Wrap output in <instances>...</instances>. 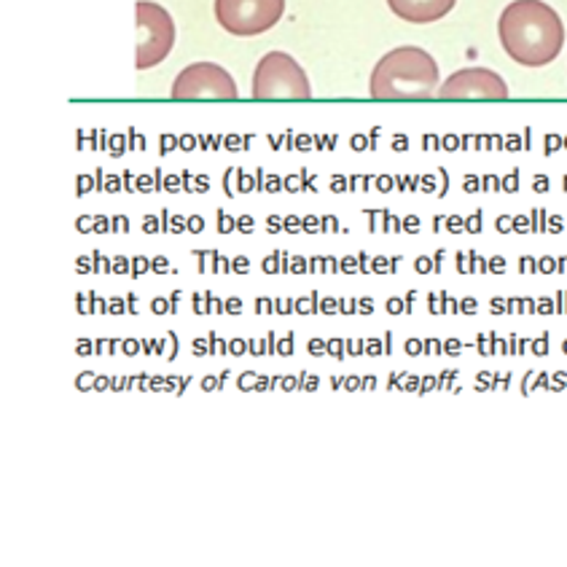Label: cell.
I'll use <instances>...</instances> for the list:
<instances>
[{
  "label": "cell",
  "instance_id": "obj_1",
  "mask_svg": "<svg viewBox=\"0 0 567 567\" xmlns=\"http://www.w3.org/2000/svg\"><path fill=\"white\" fill-rule=\"evenodd\" d=\"M503 49L522 68H546L565 47V24L544 0H514L497 22Z\"/></svg>",
  "mask_w": 567,
  "mask_h": 567
},
{
  "label": "cell",
  "instance_id": "obj_2",
  "mask_svg": "<svg viewBox=\"0 0 567 567\" xmlns=\"http://www.w3.org/2000/svg\"><path fill=\"white\" fill-rule=\"evenodd\" d=\"M439 65L425 49L399 47L377 62L369 81V94L384 103L431 100L439 92Z\"/></svg>",
  "mask_w": 567,
  "mask_h": 567
},
{
  "label": "cell",
  "instance_id": "obj_3",
  "mask_svg": "<svg viewBox=\"0 0 567 567\" xmlns=\"http://www.w3.org/2000/svg\"><path fill=\"white\" fill-rule=\"evenodd\" d=\"M254 100H310L312 86L305 68L286 52H269L254 71Z\"/></svg>",
  "mask_w": 567,
  "mask_h": 567
},
{
  "label": "cell",
  "instance_id": "obj_4",
  "mask_svg": "<svg viewBox=\"0 0 567 567\" xmlns=\"http://www.w3.org/2000/svg\"><path fill=\"white\" fill-rule=\"evenodd\" d=\"M137 71L162 65L175 47V22L165 6L154 0H137Z\"/></svg>",
  "mask_w": 567,
  "mask_h": 567
},
{
  "label": "cell",
  "instance_id": "obj_5",
  "mask_svg": "<svg viewBox=\"0 0 567 567\" xmlns=\"http://www.w3.org/2000/svg\"><path fill=\"white\" fill-rule=\"evenodd\" d=\"M216 22L226 33L250 38L272 30L286 14V0H216Z\"/></svg>",
  "mask_w": 567,
  "mask_h": 567
},
{
  "label": "cell",
  "instance_id": "obj_6",
  "mask_svg": "<svg viewBox=\"0 0 567 567\" xmlns=\"http://www.w3.org/2000/svg\"><path fill=\"white\" fill-rule=\"evenodd\" d=\"M169 97L184 100H239V90L229 71L216 62H194L184 68L169 86Z\"/></svg>",
  "mask_w": 567,
  "mask_h": 567
},
{
  "label": "cell",
  "instance_id": "obj_7",
  "mask_svg": "<svg viewBox=\"0 0 567 567\" xmlns=\"http://www.w3.org/2000/svg\"><path fill=\"white\" fill-rule=\"evenodd\" d=\"M508 84L489 68H463L439 84L441 100H508Z\"/></svg>",
  "mask_w": 567,
  "mask_h": 567
},
{
  "label": "cell",
  "instance_id": "obj_8",
  "mask_svg": "<svg viewBox=\"0 0 567 567\" xmlns=\"http://www.w3.org/2000/svg\"><path fill=\"white\" fill-rule=\"evenodd\" d=\"M457 0H388L390 11L403 22L412 24H431L439 22L455 9Z\"/></svg>",
  "mask_w": 567,
  "mask_h": 567
},
{
  "label": "cell",
  "instance_id": "obj_9",
  "mask_svg": "<svg viewBox=\"0 0 567 567\" xmlns=\"http://www.w3.org/2000/svg\"><path fill=\"white\" fill-rule=\"evenodd\" d=\"M495 339H497V333H489V337H484V333H478V337H476V342H478V344H476L478 355H484V358L495 355V352H497Z\"/></svg>",
  "mask_w": 567,
  "mask_h": 567
},
{
  "label": "cell",
  "instance_id": "obj_10",
  "mask_svg": "<svg viewBox=\"0 0 567 567\" xmlns=\"http://www.w3.org/2000/svg\"><path fill=\"white\" fill-rule=\"evenodd\" d=\"M326 355H331L333 361H344V355H348L344 352V339H329L326 342Z\"/></svg>",
  "mask_w": 567,
  "mask_h": 567
},
{
  "label": "cell",
  "instance_id": "obj_11",
  "mask_svg": "<svg viewBox=\"0 0 567 567\" xmlns=\"http://www.w3.org/2000/svg\"><path fill=\"white\" fill-rule=\"evenodd\" d=\"M567 390V371H554L549 374V393H563Z\"/></svg>",
  "mask_w": 567,
  "mask_h": 567
},
{
  "label": "cell",
  "instance_id": "obj_12",
  "mask_svg": "<svg viewBox=\"0 0 567 567\" xmlns=\"http://www.w3.org/2000/svg\"><path fill=\"white\" fill-rule=\"evenodd\" d=\"M527 350H530L533 355H538V358L549 355V333H544V337H540V339H533L530 348H527Z\"/></svg>",
  "mask_w": 567,
  "mask_h": 567
},
{
  "label": "cell",
  "instance_id": "obj_13",
  "mask_svg": "<svg viewBox=\"0 0 567 567\" xmlns=\"http://www.w3.org/2000/svg\"><path fill=\"white\" fill-rule=\"evenodd\" d=\"M363 355H369V358L384 355L382 339H367V344H363Z\"/></svg>",
  "mask_w": 567,
  "mask_h": 567
},
{
  "label": "cell",
  "instance_id": "obj_14",
  "mask_svg": "<svg viewBox=\"0 0 567 567\" xmlns=\"http://www.w3.org/2000/svg\"><path fill=\"white\" fill-rule=\"evenodd\" d=\"M422 355H444V342H439V339H425V342H422Z\"/></svg>",
  "mask_w": 567,
  "mask_h": 567
},
{
  "label": "cell",
  "instance_id": "obj_15",
  "mask_svg": "<svg viewBox=\"0 0 567 567\" xmlns=\"http://www.w3.org/2000/svg\"><path fill=\"white\" fill-rule=\"evenodd\" d=\"M417 388H420V377H414V374H403L401 377V388L399 390H403V393H417Z\"/></svg>",
  "mask_w": 567,
  "mask_h": 567
},
{
  "label": "cell",
  "instance_id": "obj_16",
  "mask_svg": "<svg viewBox=\"0 0 567 567\" xmlns=\"http://www.w3.org/2000/svg\"><path fill=\"white\" fill-rule=\"evenodd\" d=\"M533 390H549V371H538L530 382V393Z\"/></svg>",
  "mask_w": 567,
  "mask_h": 567
},
{
  "label": "cell",
  "instance_id": "obj_17",
  "mask_svg": "<svg viewBox=\"0 0 567 567\" xmlns=\"http://www.w3.org/2000/svg\"><path fill=\"white\" fill-rule=\"evenodd\" d=\"M363 339H350V342H344V352L352 358H361L363 355Z\"/></svg>",
  "mask_w": 567,
  "mask_h": 567
},
{
  "label": "cell",
  "instance_id": "obj_18",
  "mask_svg": "<svg viewBox=\"0 0 567 567\" xmlns=\"http://www.w3.org/2000/svg\"><path fill=\"white\" fill-rule=\"evenodd\" d=\"M403 352H406L409 358L422 355V339H406V342H403Z\"/></svg>",
  "mask_w": 567,
  "mask_h": 567
},
{
  "label": "cell",
  "instance_id": "obj_19",
  "mask_svg": "<svg viewBox=\"0 0 567 567\" xmlns=\"http://www.w3.org/2000/svg\"><path fill=\"white\" fill-rule=\"evenodd\" d=\"M431 390H439V382L436 377H420V388H417V395H427Z\"/></svg>",
  "mask_w": 567,
  "mask_h": 567
},
{
  "label": "cell",
  "instance_id": "obj_20",
  "mask_svg": "<svg viewBox=\"0 0 567 567\" xmlns=\"http://www.w3.org/2000/svg\"><path fill=\"white\" fill-rule=\"evenodd\" d=\"M463 348H465V344L460 342V339H446V342H444V355L457 358L460 352H463Z\"/></svg>",
  "mask_w": 567,
  "mask_h": 567
},
{
  "label": "cell",
  "instance_id": "obj_21",
  "mask_svg": "<svg viewBox=\"0 0 567 567\" xmlns=\"http://www.w3.org/2000/svg\"><path fill=\"white\" fill-rule=\"evenodd\" d=\"M277 352H280L282 358H291L293 355V333H288V337L282 339L280 344H277Z\"/></svg>",
  "mask_w": 567,
  "mask_h": 567
},
{
  "label": "cell",
  "instance_id": "obj_22",
  "mask_svg": "<svg viewBox=\"0 0 567 567\" xmlns=\"http://www.w3.org/2000/svg\"><path fill=\"white\" fill-rule=\"evenodd\" d=\"M307 352H310L312 358H323L326 355V342H323V339H312V342L307 344Z\"/></svg>",
  "mask_w": 567,
  "mask_h": 567
},
{
  "label": "cell",
  "instance_id": "obj_23",
  "mask_svg": "<svg viewBox=\"0 0 567 567\" xmlns=\"http://www.w3.org/2000/svg\"><path fill=\"white\" fill-rule=\"evenodd\" d=\"M192 352H194V355H197V358H202V355H210V344H207L205 339H194Z\"/></svg>",
  "mask_w": 567,
  "mask_h": 567
},
{
  "label": "cell",
  "instance_id": "obj_24",
  "mask_svg": "<svg viewBox=\"0 0 567 567\" xmlns=\"http://www.w3.org/2000/svg\"><path fill=\"white\" fill-rule=\"evenodd\" d=\"M342 384L348 393H358L361 390V377H342Z\"/></svg>",
  "mask_w": 567,
  "mask_h": 567
},
{
  "label": "cell",
  "instance_id": "obj_25",
  "mask_svg": "<svg viewBox=\"0 0 567 567\" xmlns=\"http://www.w3.org/2000/svg\"><path fill=\"white\" fill-rule=\"evenodd\" d=\"M220 388H224V380H220V377L218 380L216 377H207V380L202 382V390H207V393H210V390H220Z\"/></svg>",
  "mask_w": 567,
  "mask_h": 567
},
{
  "label": "cell",
  "instance_id": "obj_26",
  "mask_svg": "<svg viewBox=\"0 0 567 567\" xmlns=\"http://www.w3.org/2000/svg\"><path fill=\"white\" fill-rule=\"evenodd\" d=\"M229 352H231V355H245V352H248V342H243V339H235V342L229 344Z\"/></svg>",
  "mask_w": 567,
  "mask_h": 567
},
{
  "label": "cell",
  "instance_id": "obj_27",
  "mask_svg": "<svg viewBox=\"0 0 567 567\" xmlns=\"http://www.w3.org/2000/svg\"><path fill=\"white\" fill-rule=\"evenodd\" d=\"M280 384H282V390H286V393H293V390H299V382H296V377H282Z\"/></svg>",
  "mask_w": 567,
  "mask_h": 567
},
{
  "label": "cell",
  "instance_id": "obj_28",
  "mask_svg": "<svg viewBox=\"0 0 567 567\" xmlns=\"http://www.w3.org/2000/svg\"><path fill=\"white\" fill-rule=\"evenodd\" d=\"M377 377L369 374V377H361V390H377Z\"/></svg>",
  "mask_w": 567,
  "mask_h": 567
},
{
  "label": "cell",
  "instance_id": "obj_29",
  "mask_svg": "<svg viewBox=\"0 0 567 567\" xmlns=\"http://www.w3.org/2000/svg\"><path fill=\"white\" fill-rule=\"evenodd\" d=\"M388 312L390 315H401L403 312V301L401 299H390L388 301Z\"/></svg>",
  "mask_w": 567,
  "mask_h": 567
},
{
  "label": "cell",
  "instance_id": "obj_30",
  "mask_svg": "<svg viewBox=\"0 0 567 567\" xmlns=\"http://www.w3.org/2000/svg\"><path fill=\"white\" fill-rule=\"evenodd\" d=\"M401 377L403 374H399V371H393V374L388 377V390H399L401 388Z\"/></svg>",
  "mask_w": 567,
  "mask_h": 567
},
{
  "label": "cell",
  "instance_id": "obj_31",
  "mask_svg": "<svg viewBox=\"0 0 567 567\" xmlns=\"http://www.w3.org/2000/svg\"><path fill=\"white\" fill-rule=\"evenodd\" d=\"M382 344H384V355H393V333H384L382 337Z\"/></svg>",
  "mask_w": 567,
  "mask_h": 567
},
{
  "label": "cell",
  "instance_id": "obj_32",
  "mask_svg": "<svg viewBox=\"0 0 567 567\" xmlns=\"http://www.w3.org/2000/svg\"><path fill=\"white\" fill-rule=\"evenodd\" d=\"M355 307H358V312H363V315L374 312V305H371V299H361Z\"/></svg>",
  "mask_w": 567,
  "mask_h": 567
},
{
  "label": "cell",
  "instance_id": "obj_33",
  "mask_svg": "<svg viewBox=\"0 0 567 567\" xmlns=\"http://www.w3.org/2000/svg\"><path fill=\"white\" fill-rule=\"evenodd\" d=\"M248 352H254V355H264V352H267V344H264V342H248Z\"/></svg>",
  "mask_w": 567,
  "mask_h": 567
},
{
  "label": "cell",
  "instance_id": "obj_34",
  "mask_svg": "<svg viewBox=\"0 0 567 567\" xmlns=\"http://www.w3.org/2000/svg\"><path fill=\"white\" fill-rule=\"evenodd\" d=\"M460 312H465V315H474V312H476V301H474V299H465L463 305H460Z\"/></svg>",
  "mask_w": 567,
  "mask_h": 567
},
{
  "label": "cell",
  "instance_id": "obj_35",
  "mask_svg": "<svg viewBox=\"0 0 567 567\" xmlns=\"http://www.w3.org/2000/svg\"><path fill=\"white\" fill-rule=\"evenodd\" d=\"M495 344H497V352H501V355H512V344H508V342H503L501 337L495 339Z\"/></svg>",
  "mask_w": 567,
  "mask_h": 567
},
{
  "label": "cell",
  "instance_id": "obj_36",
  "mask_svg": "<svg viewBox=\"0 0 567 567\" xmlns=\"http://www.w3.org/2000/svg\"><path fill=\"white\" fill-rule=\"evenodd\" d=\"M535 371H530V374H525V380H522V395H530V382H533Z\"/></svg>",
  "mask_w": 567,
  "mask_h": 567
},
{
  "label": "cell",
  "instance_id": "obj_37",
  "mask_svg": "<svg viewBox=\"0 0 567 567\" xmlns=\"http://www.w3.org/2000/svg\"><path fill=\"white\" fill-rule=\"evenodd\" d=\"M122 350L127 352V355H137V352H141V342H124Z\"/></svg>",
  "mask_w": 567,
  "mask_h": 567
},
{
  "label": "cell",
  "instance_id": "obj_38",
  "mask_svg": "<svg viewBox=\"0 0 567 567\" xmlns=\"http://www.w3.org/2000/svg\"><path fill=\"white\" fill-rule=\"evenodd\" d=\"M538 312L540 315H549V312H554V305L549 299H540V305H538Z\"/></svg>",
  "mask_w": 567,
  "mask_h": 567
},
{
  "label": "cell",
  "instance_id": "obj_39",
  "mask_svg": "<svg viewBox=\"0 0 567 567\" xmlns=\"http://www.w3.org/2000/svg\"><path fill=\"white\" fill-rule=\"evenodd\" d=\"M427 310H431L433 315H441V307L436 305V296H427Z\"/></svg>",
  "mask_w": 567,
  "mask_h": 567
},
{
  "label": "cell",
  "instance_id": "obj_40",
  "mask_svg": "<svg viewBox=\"0 0 567 567\" xmlns=\"http://www.w3.org/2000/svg\"><path fill=\"white\" fill-rule=\"evenodd\" d=\"M489 310H493V312H497V315H501V312H506V305H503V301H501V299H493V305H489Z\"/></svg>",
  "mask_w": 567,
  "mask_h": 567
},
{
  "label": "cell",
  "instance_id": "obj_41",
  "mask_svg": "<svg viewBox=\"0 0 567 567\" xmlns=\"http://www.w3.org/2000/svg\"><path fill=\"white\" fill-rule=\"evenodd\" d=\"M337 310H339V307L333 305V299H326V301H323V312H326V315H333Z\"/></svg>",
  "mask_w": 567,
  "mask_h": 567
},
{
  "label": "cell",
  "instance_id": "obj_42",
  "mask_svg": "<svg viewBox=\"0 0 567 567\" xmlns=\"http://www.w3.org/2000/svg\"><path fill=\"white\" fill-rule=\"evenodd\" d=\"M501 390H512V374L501 377Z\"/></svg>",
  "mask_w": 567,
  "mask_h": 567
},
{
  "label": "cell",
  "instance_id": "obj_43",
  "mask_svg": "<svg viewBox=\"0 0 567 567\" xmlns=\"http://www.w3.org/2000/svg\"><path fill=\"white\" fill-rule=\"evenodd\" d=\"M331 390H342V377H331Z\"/></svg>",
  "mask_w": 567,
  "mask_h": 567
},
{
  "label": "cell",
  "instance_id": "obj_44",
  "mask_svg": "<svg viewBox=\"0 0 567 567\" xmlns=\"http://www.w3.org/2000/svg\"><path fill=\"white\" fill-rule=\"evenodd\" d=\"M339 310L352 315V312H358V307H355V305H339Z\"/></svg>",
  "mask_w": 567,
  "mask_h": 567
},
{
  "label": "cell",
  "instance_id": "obj_45",
  "mask_svg": "<svg viewBox=\"0 0 567 567\" xmlns=\"http://www.w3.org/2000/svg\"><path fill=\"white\" fill-rule=\"evenodd\" d=\"M229 312H239V301L237 299L229 305Z\"/></svg>",
  "mask_w": 567,
  "mask_h": 567
},
{
  "label": "cell",
  "instance_id": "obj_46",
  "mask_svg": "<svg viewBox=\"0 0 567 567\" xmlns=\"http://www.w3.org/2000/svg\"><path fill=\"white\" fill-rule=\"evenodd\" d=\"M563 352L567 355V339H565V344H563Z\"/></svg>",
  "mask_w": 567,
  "mask_h": 567
}]
</instances>
